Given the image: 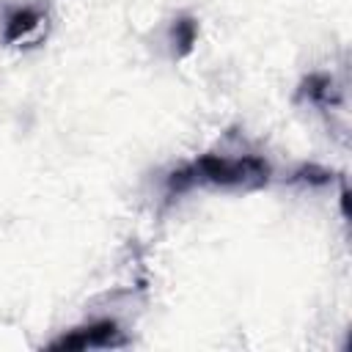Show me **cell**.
<instances>
[{"mask_svg":"<svg viewBox=\"0 0 352 352\" xmlns=\"http://www.w3.org/2000/svg\"><path fill=\"white\" fill-rule=\"evenodd\" d=\"M124 330L118 327V322L113 319H99L82 327H74L63 336H58L55 341L47 344V349L52 352H63V349H113V346H124Z\"/></svg>","mask_w":352,"mask_h":352,"instance_id":"2","label":"cell"},{"mask_svg":"<svg viewBox=\"0 0 352 352\" xmlns=\"http://www.w3.org/2000/svg\"><path fill=\"white\" fill-rule=\"evenodd\" d=\"M300 99L311 102V104H319V107H327L333 102V80L327 74H308L300 85Z\"/></svg>","mask_w":352,"mask_h":352,"instance_id":"5","label":"cell"},{"mask_svg":"<svg viewBox=\"0 0 352 352\" xmlns=\"http://www.w3.org/2000/svg\"><path fill=\"white\" fill-rule=\"evenodd\" d=\"M195 41H198V22H195V16H190V14L176 16V19H173V25H170V44H173V55H176V58L190 55V52H192V47H195Z\"/></svg>","mask_w":352,"mask_h":352,"instance_id":"4","label":"cell"},{"mask_svg":"<svg viewBox=\"0 0 352 352\" xmlns=\"http://www.w3.org/2000/svg\"><path fill=\"white\" fill-rule=\"evenodd\" d=\"M44 22V14L38 8H16L6 16V30H3V38L8 44L14 41H25L33 30H38Z\"/></svg>","mask_w":352,"mask_h":352,"instance_id":"3","label":"cell"},{"mask_svg":"<svg viewBox=\"0 0 352 352\" xmlns=\"http://www.w3.org/2000/svg\"><path fill=\"white\" fill-rule=\"evenodd\" d=\"M272 179V165L258 154H201L165 179V195L179 198L195 187H214V190H261Z\"/></svg>","mask_w":352,"mask_h":352,"instance_id":"1","label":"cell"},{"mask_svg":"<svg viewBox=\"0 0 352 352\" xmlns=\"http://www.w3.org/2000/svg\"><path fill=\"white\" fill-rule=\"evenodd\" d=\"M330 179H333V173H330L327 168H319V165H302V168H297V170L289 176L292 184H308V187L327 184Z\"/></svg>","mask_w":352,"mask_h":352,"instance_id":"6","label":"cell"}]
</instances>
